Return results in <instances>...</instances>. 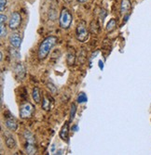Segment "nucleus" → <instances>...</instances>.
<instances>
[{
    "mask_svg": "<svg viewBox=\"0 0 151 155\" xmlns=\"http://www.w3.org/2000/svg\"><path fill=\"white\" fill-rule=\"evenodd\" d=\"M76 37L79 42L84 43L90 37V32L87 27V23L85 21H81L77 23L76 28Z\"/></svg>",
    "mask_w": 151,
    "mask_h": 155,
    "instance_id": "nucleus-2",
    "label": "nucleus"
},
{
    "mask_svg": "<svg viewBox=\"0 0 151 155\" xmlns=\"http://www.w3.org/2000/svg\"><path fill=\"white\" fill-rule=\"evenodd\" d=\"M72 22H73V16L71 12L65 8H62L60 12V17H59V23H60L61 28L64 30L69 29Z\"/></svg>",
    "mask_w": 151,
    "mask_h": 155,
    "instance_id": "nucleus-3",
    "label": "nucleus"
},
{
    "mask_svg": "<svg viewBox=\"0 0 151 155\" xmlns=\"http://www.w3.org/2000/svg\"><path fill=\"white\" fill-rule=\"evenodd\" d=\"M5 143H6V146H7L9 149H15V148H16V145H17L15 138L13 137L11 135H9V136L6 137V139H5Z\"/></svg>",
    "mask_w": 151,
    "mask_h": 155,
    "instance_id": "nucleus-13",
    "label": "nucleus"
},
{
    "mask_svg": "<svg viewBox=\"0 0 151 155\" xmlns=\"http://www.w3.org/2000/svg\"><path fill=\"white\" fill-rule=\"evenodd\" d=\"M6 116V115H4ZM13 115H9V116H6V121H5V124L7 127L11 130V131H16L18 129V123L15 120L14 117H12Z\"/></svg>",
    "mask_w": 151,
    "mask_h": 155,
    "instance_id": "nucleus-7",
    "label": "nucleus"
},
{
    "mask_svg": "<svg viewBox=\"0 0 151 155\" xmlns=\"http://www.w3.org/2000/svg\"><path fill=\"white\" fill-rule=\"evenodd\" d=\"M7 35V29H6V23H0V36L4 38Z\"/></svg>",
    "mask_w": 151,
    "mask_h": 155,
    "instance_id": "nucleus-20",
    "label": "nucleus"
},
{
    "mask_svg": "<svg viewBox=\"0 0 151 155\" xmlns=\"http://www.w3.org/2000/svg\"><path fill=\"white\" fill-rule=\"evenodd\" d=\"M60 137L65 142L69 141V122H65L60 131Z\"/></svg>",
    "mask_w": 151,
    "mask_h": 155,
    "instance_id": "nucleus-8",
    "label": "nucleus"
},
{
    "mask_svg": "<svg viewBox=\"0 0 151 155\" xmlns=\"http://www.w3.org/2000/svg\"><path fill=\"white\" fill-rule=\"evenodd\" d=\"M22 23V16L21 14L17 11L12 12L10 15V18L9 20V28L10 30H17L18 28L21 26Z\"/></svg>",
    "mask_w": 151,
    "mask_h": 155,
    "instance_id": "nucleus-5",
    "label": "nucleus"
},
{
    "mask_svg": "<svg viewBox=\"0 0 151 155\" xmlns=\"http://www.w3.org/2000/svg\"><path fill=\"white\" fill-rule=\"evenodd\" d=\"M25 150H26V153L29 154V155H33V154H36V151H37V149L36 147V144H30V143H26V146H25Z\"/></svg>",
    "mask_w": 151,
    "mask_h": 155,
    "instance_id": "nucleus-16",
    "label": "nucleus"
},
{
    "mask_svg": "<svg viewBox=\"0 0 151 155\" xmlns=\"http://www.w3.org/2000/svg\"><path fill=\"white\" fill-rule=\"evenodd\" d=\"M77 126L75 125V126H74V130H77Z\"/></svg>",
    "mask_w": 151,
    "mask_h": 155,
    "instance_id": "nucleus-28",
    "label": "nucleus"
},
{
    "mask_svg": "<svg viewBox=\"0 0 151 155\" xmlns=\"http://www.w3.org/2000/svg\"><path fill=\"white\" fill-rule=\"evenodd\" d=\"M75 61H76V54H75V51L73 50V48L69 49L66 54V62L67 64L71 66V65H74L75 64Z\"/></svg>",
    "mask_w": 151,
    "mask_h": 155,
    "instance_id": "nucleus-12",
    "label": "nucleus"
},
{
    "mask_svg": "<svg viewBox=\"0 0 151 155\" xmlns=\"http://www.w3.org/2000/svg\"><path fill=\"white\" fill-rule=\"evenodd\" d=\"M100 29V27H99V24L97 22V21H92L91 25H90V30L91 33H97L98 30Z\"/></svg>",
    "mask_w": 151,
    "mask_h": 155,
    "instance_id": "nucleus-19",
    "label": "nucleus"
},
{
    "mask_svg": "<svg viewBox=\"0 0 151 155\" xmlns=\"http://www.w3.org/2000/svg\"><path fill=\"white\" fill-rule=\"evenodd\" d=\"M87 1H88V0H77V2H79V3H85Z\"/></svg>",
    "mask_w": 151,
    "mask_h": 155,
    "instance_id": "nucleus-26",
    "label": "nucleus"
},
{
    "mask_svg": "<svg viewBox=\"0 0 151 155\" xmlns=\"http://www.w3.org/2000/svg\"><path fill=\"white\" fill-rule=\"evenodd\" d=\"M0 60H1V61H3V52L1 51V58H0Z\"/></svg>",
    "mask_w": 151,
    "mask_h": 155,
    "instance_id": "nucleus-27",
    "label": "nucleus"
},
{
    "mask_svg": "<svg viewBox=\"0 0 151 155\" xmlns=\"http://www.w3.org/2000/svg\"><path fill=\"white\" fill-rule=\"evenodd\" d=\"M9 43L11 47L20 48L22 45V37L19 35V34H12L9 36Z\"/></svg>",
    "mask_w": 151,
    "mask_h": 155,
    "instance_id": "nucleus-9",
    "label": "nucleus"
},
{
    "mask_svg": "<svg viewBox=\"0 0 151 155\" xmlns=\"http://www.w3.org/2000/svg\"><path fill=\"white\" fill-rule=\"evenodd\" d=\"M51 102H52V98L49 95H45L42 98V109L46 111L50 110Z\"/></svg>",
    "mask_w": 151,
    "mask_h": 155,
    "instance_id": "nucleus-11",
    "label": "nucleus"
},
{
    "mask_svg": "<svg viewBox=\"0 0 151 155\" xmlns=\"http://www.w3.org/2000/svg\"><path fill=\"white\" fill-rule=\"evenodd\" d=\"M23 137H24L25 140H26V143L36 144V138H35L34 135H33L30 131H28V130L24 131V133H23Z\"/></svg>",
    "mask_w": 151,
    "mask_h": 155,
    "instance_id": "nucleus-14",
    "label": "nucleus"
},
{
    "mask_svg": "<svg viewBox=\"0 0 151 155\" xmlns=\"http://www.w3.org/2000/svg\"><path fill=\"white\" fill-rule=\"evenodd\" d=\"M58 42V38L56 36H48L46 37L42 42L40 43L38 50H37V57L40 61L45 60L48 55L50 54V50L53 48V47L56 45V43Z\"/></svg>",
    "mask_w": 151,
    "mask_h": 155,
    "instance_id": "nucleus-1",
    "label": "nucleus"
},
{
    "mask_svg": "<svg viewBox=\"0 0 151 155\" xmlns=\"http://www.w3.org/2000/svg\"><path fill=\"white\" fill-rule=\"evenodd\" d=\"M116 28H117V21L115 19H111L106 24V31L108 33H111L116 29Z\"/></svg>",
    "mask_w": 151,
    "mask_h": 155,
    "instance_id": "nucleus-17",
    "label": "nucleus"
},
{
    "mask_svg": "<svg viewBox=\"0 0 151 155\" xmlns=\"http://www.w3.org/2000/svg\"><path fill=\"white\" fill-rule=\"evenodd\" d=\"M14 74L18 81H23L26 77V68L22 63L16 64L14 68Z\"/></svg>",
    "mask_w": 151,
    "mask_h": 155,
    "instance_id": "nucleus-6",
    "label": "nucleus"
},
{
    "mask_svg": "<svg viewBox=\"0 0 151 155\" xmlns=\"http://www.w3.org/2000/svg\"><path fill=\"white\" fill-rule=\"evenodd\" d=\"M132 8V3L131 0H121L120 3V13L123 15H126V14L130 11Z\"/></svg>",
    "mask_w": 151,
    "mask_h": 155,
    "instance_id": "nucleus-10",
    "label": "nucleus"
},
{
    "mask_svg": "<svg viewBox=\"0 0 151 155\" xmlns=\"http://www.w3.org/2000/svg\"><path fill=\"white\" fill-rule=\"evenodd\" d=\"M47 87H48V88L50 90V92L52 93V94H55L56 92H57V88H56V87L55 86H54V84H47Z\"/></svg>",
    "mask_w": 151,
    "mask_h": 155,
    "instance_id": "nucleus-23",
    "label": "nucleus"
},
{
    "mask_svg": "<svg viewBox=\"0 0 151 155\" xmlns=\"http://www.w3.org/2000/svg\"><path fill=\"white\" fill-rule=\"evenodd\" d=\"M7 6V0H0V11L3 12Z\"/></svg>",
    "mask_w": 151,
    "mask_h": 155,
    "instance_id": "nucleus-24",
    "label": "nucleus"
},
{
    "mask_svg": "<svg viewBox=\"0 0 151 155\" xmlns=\"http://www.w3.org/2000/svg\"><path fill=\"white\" fill-rule=\"evenodd\" d=\"M77 103H79V104L87 102V101H88V97H87L86 94L83 93V92L79 93L78 96H77Z\"/></svg>",
    "mask_w": 151,
    "mask_h": 155,
    "instance_id": "nucleus-18",
    "label": "nucleus"
},
{
    "mask_svg": "<svg viewBox=\"0 0 151 155\" xmlns=\"http://www.w3.org/2000/svg\"><path fill=\"white\" fill-rule=\"evenodd\" d=\"M32 97L36 103H39L41 101V95H40V89L38 87H34L32 91Z\"/></svg>",
    "mask_w": 151,
    "mask_h": 155,
    "instance_id": "nucleus-15",
    "label": "nucleus"
},
{
    "mask_svg": "<svg viewBox=\"0 0 151 155\" xmlns=\"http://www.w3.org/2000/svg\"><path fill=\"white\" fill-rule=\"evenodd\" d=\"M99 67H100V69H102V70L104 69V62H103L102 61H99Z\"/></svg>",
    "mask_w": 151,
    "mask_h": 155,
    "instance_id": "nucleus-25",
    "label": "nucleus"
},
{
    "mask_svg": "<svg viewBox=\"0 0 151 155\" xmlns=\"http://www.w3.org/2000/svg\"><path fill=\"white\" fill-rule=\"evenodd\" d=\"M9 52H10V55L12 56L13 58H15V59H17V60H19V59L21 58V55H20V53L18 52V50H17L16 48H10V49H9Z\"/></svg>",
    "mask_w": 151,
    "mask_h": 155,
    "instance_id": "nucleus-21",
    "label": "nucleus"
},
{
    "mask_svg": "<svg viewBox=\"0 0 151 155\" xmlns=\"http://www.w3.org/2000/svg\"><path fill=\"white\" fill-rule=\"evenodd\" d=\"M76 112H77V105L75 103H73L71 106V110H70V122L74 120Z\"/></svg>",
    "mask_w": 151,
    "mask_h": 155,
    "instance_id": "nucleus-22",
    "label": "nucleus"
},
{
    "mask_svg": "<svg viewBox=\"0 0 151 155\" xmlns=\"http://www.w3.org/2000/svg\"><path fill=\"white\" fill-rule=\"evenodd\" d=\"M35 112V106L30 102H25L20 107V117L22 119H30Z\"/></svg>",
    "mask_w": 151,
    "mask_h": 155,
    "instance_id": "nucleus-4",
    "label": "nucleus"
}]
</instances>
